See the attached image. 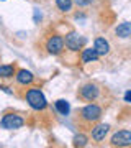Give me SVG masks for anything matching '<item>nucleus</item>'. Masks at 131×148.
<instances>
[{
  "label": "nucleus",
  "mask_w": 131,
  "mask_h": 148,
  "mask_svg": "<svg viewBox=\"0 0 131 148\" xmlns=\"http://www.w3.org/2000/svg\"><path fill=\"white\" fill-rule=\"evenodd\" d=\"M25 97H26L28 106L31 107V109H35V110H44L46 106H48L46 97H44V94L41 92L39 87H31V89H28Z\"/></svg>",
  "instance_id": "nucleus-1"
},
{
  "label": "nucleus",
  "mask_w": 131,
  "mask_h": 148,
  "mask_svg": "<svg viewBox=\"0 0 131 148\" xmlns=\"http://www.w3.org/2000/svg\"><path fill=\"white\" fill-rule=\"evenodd\" d=\"M102 114H103V109L97 104H89V106L82 107L79 110V119L85 123H95L102 119Z\"/></svg>",
  "instance_id": "nucleus-2"
},
{
  "label": "nucleus",
  "mask_w": 131,
  "mask_h": 148,
  "mask_svg": "<svg viewBox=\"0 0 131 148\" xmlns=\"http://www.w3.org/2000/svg\"><path fill=\"white\" fill-rule=\"evenodd\" d=\"M79 95H80V99L85 102H94L98 99L100 95V87L94 82H89V84H84L80 89H79Z\"/></svg>",
  "instance_id": "nucleus-3"
},
{
  "label": "nucleus",
  "mask_w": 131,
  "mask_h": 148,
  "mask_svg": "<svg viewBox=\"0 0 131 148\" xmlns=\"http://www.w3.org/2000/svg\"><path fill=\"white\" fill-rule=\"evenodd\" d=\"M2 127L7 128V130H16V128H21L25 125V119L18 114H5L2 117Z\"/></svg>",
  "instance_id": "nucleus-4"
},
{
  "label": "nucleus",
  "mask_w": 131,
  "mask_h": 148,
  "mask_svg": "<svg viewBox=\"0 0 131 148\" xmlns=\"http://www.w3.org/2000/svg\"><path fill=\"white\" fill-rule=\"evenodd\" d=\"M64 43H66V46H67L71 51H79V49H82V48H84L85 38L80 36V35L75 33V32H71L69 35H66Z\"/></svg>",
  "instance_id": "nucleus-5"
},
{
  "label": "nucleus",
  "mask_w": 131,
  "mask_h": 148,
  "mask_svg": "<svg viewBox=\"0 0 131 148\" xmlns=\"http://www.w3.org/2000/svg\"><path fill=\"white\" fill-rule=\"evenodd\" d=\"M64 46H66L64 38L59 36V35H52V36L46 41V49H48L49 54H61Z\"/></svg>",
  "instance_id": "nucleus-6"
},
{
  "label": "nucleus",
  "mask_w": 131,
  "mask_h": 148,
  "mask_svg": "<svg viewBox=\"0 0 131 148\" xmlns=\"http://www.w3.org/2000/svg\"><path fill=\"white\" fill-rule=\"evenodd\" d=\"M111 147H131V132L130 130H120L113 133L110 140Z\"/></svg>",
  "instance_id": "nucleus-7"
},
{
  "label": "nucleus",
  "mask_w": 131,
  "mask_h": 148,
  "mask_svg": "<svg viewBox=\"0 0 131 148\" xmlns=\"http://www.w3.org/2000/svg\"><path fill=\"white\" fill-rule=\"evenodd\" d=\"M108 130H110V125L108 123H98V125H95L92 128V138H94L95 142H102L107 137Z\"/></svg>",
  "instance_id": "nucleus-8"
},
{
  "label": "nucleus",
  "mask_w": 131,
  "mask_h": 148,
  "mask_svg": "<svg viewBox=\"0 0 131 148\" xmlns=\"http://www.w3.org/2000/svg\"><path fill=\"white\" fill-rule=\"evenodd\" d=\"M16 82L20 86H30L35 79V76H33L31 71H26V69H18L16 71Z\"/></svg>",
  "instance_id": "nucleus-9"
},
{
  "label": "nucleus",
  "mask_w": 131,
  "mask_h": 148,
  "mask_svg": "<svg viewBox=\"0 0 131 148\" xmlns=\"http://www.w3.org/2000/svg\"><path fill=\"white\" fill-rule=\"evenodd\" d=\"M94 48L97 49V53H98L100 56H107V54L110 53V43L107 41L105 38H102V36L95 38V41H94Z\"/></svg>",
  "instance_id": "nucleus-10"
},
{
  "label": "nucleus",
  "mask_w": 131,
  "mask_h": 148,
  "mask_svg": "<svg viewBox=\"0 0 131 148\" xmlns=\"http://www.w3.org/2000/svg\"><path fill=\"white\" fill-rule=\"evenodd\" d=\"M100 54L97 53V49L95 48H85L82 49V54H80V59H82V63H95V61H98Z\"/></svg>",
  "instance_id": "nucleus-11"
},
{
  "label": "nucleus",
  "mask_w": 131,
  "mask_h": 148,
  "mask_svg": "<svg viewBox=\"0 0 131 148\" xmlns=\"http://www.w3.org/2000/svg\"><path fill=\"white\" fill-rule=\"evenodd\" d=\"M115 35L120 36V38H130L131 36V21L120 23V25L115 28Z\"/></svg>",
  "instance_id": "nucleus-12"
},
{
  "label": "nucleus",
  "mask_w": 131,
  "mask_h": 148,
  "mask_svg": "<svg viewBox=\"0 0 131 148\" xmlns=\"http://www.w3.org/2000/svg\"><path fill=\"white\" fill-rule=\"evenodd\" d=\"M13 76H15V66L13 64H3V66H0V77L10 79Z\"/></svg>",
  "instance_id": "nucleus-13"
},
{
  "label": "nucleus",
  "mask_w": 131,
  "mask_h": 148,
  "mask_svg": "<svg viewBox=\"0 0 131 148\" xmlns=\"http://www.w3.org/2000/svg\"><path fill=\"white\" fill-rule=\"evenodd\" d=\"M54 107H56V110H58L61 115H67L69 110H71L69 102L64 101V99H59V101H56V102H54Z\"/></svg>",
  "instance_id": "nucleus-14"
},
{
  "label": "nucleus",
  "mask_w": 131,
  "mask_h": 148,
  "mask_svg": "<svg viewBox=\"0 0 131 148\" xmlns=\"http://www.w3.org/2000/svg\"><path fill=\"white\" fill-rule=\"evenodd\" d=\"M72 3L74 0H56V5L62 13H67V12L72 10Z\"/></svg>",
  "instance_id": "nucleus-15"
},
{
  "label": "nucleus",
  "mask_w": 131,
  "mask_h": 148,
  "mask_svg": "<svg viewBox=\"0 0 131 148\" xmlns=\"http://www.w3.org/2000/svg\"><path fill=\"white\" fill-rule=\"evenodd\" d=\"M87 142H89V138L85 137L84 133H79V135L74 137V147H85Z\"/></svg>",
  "instance_id": "nucleus-16"
},
{
  "label": "nucleus",
  "mask_w": 131,
  "mask_h": 148,
  "mask_svg": "<svg viewBox=\"0 0 131 148\" xmlns=\"http://www.w3.org/2000/svg\"><path fill=\"white\" fill-rule=\"evenodd\" d=\"M74 2H75L79 7H89L90 3L94 2V0H74Z\"/></svg>",
  "instance_id": "nucleus-17"
},
{
  "label": "nucleus",
  "mask_w": 131,
  "mask_h": 148,
  "mask_svg": "<svg viewBox=\"0 0 131 148\" xmlns=\"http://www.w3.org/2000/svg\"><path fill=\"white\" fill-rule=\"evenodd\" d=\"M125 102H131V90L125 92Z\"/></svg>",
  "instance_id": "nucleus-18"
}]
</instances>
